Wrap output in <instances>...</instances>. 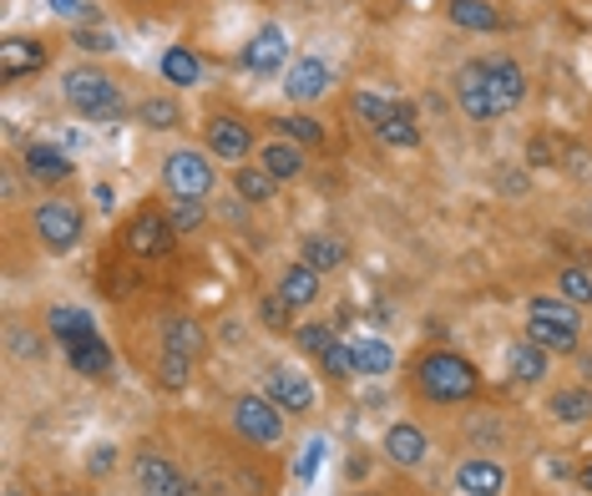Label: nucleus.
I'll return each instance as SVG.
<instances>
[{"label": "nucleus", "instance_id": "f257e3e1", "mask_svg": "<svg viewBox=\"0 0 592 496\" xmlns=\"http://www.w3.org/2000/svg\"><path fill=\"white\" fill-rule=\"evenodd\" d=\"M526 340L542 345V350H557V354H572L582 340V325H578V304L572 300H542L526 304Z\"/></svg>", "mask_w": 592, "mask_h": 496}, {"label": "nucleus", "instance_id": "f03ea898", "mask_svg": "<svg viewBox=\"0 0 592 496\" xmlns=\"http://www.w3.org/2000/svg\"><path fill=\"white\" fill-rule=\"evenodd\" d=\"M415 380H421V395L435 405H460L476 395V370L471 360H460V354L451 350H435L421 360V370H415Z\"/></svg>", "mask_w": 592, "mask_h": 496}, {"label": "nucleus", "instance_id": "7ed1b4c3", "mask_svg": "<svg viewBox=\"0 0 592 496\" xmlns=\"http://www.w3.org/2000/svg\"><path fill=\"white\" fill-rule=\"evenodd\" d=\"M61 87H66V102H71L77 117L122 122V112H127V106H122V87L112 77H102V71H71Z\"/></svg>", "mask_w": 592, "mask_h": 496}, {"label": "nucleus", "instance_id": "20e7f679", "mask_svg": "<svg viewBox=\"0 0 592 496\" xmlns=\"http://www.w3.org/2000/svg\"><path fill=\"white\" fill-rule=\"evenodd\" d=\"M234 426L238 436H249L253 446H278L284 441V416L269 395H238L234 405Z\"/></svg>", "mask_w": 592, "mask_h": 496}, {"label": "nucleus", "instance_id": "39448f33", "mask_svg": "<svg viewBox=\"0 0 592 496\" xmlns=\"http://www.w3.org/2000/svg\"><path fill=\"white\" fill-rule=\"evenodd\" d=\"M172 223H168V213H137V218L122 228V248H127L132 259H168L172 253Z\"/></svg>", "mask_w": 592, "mask_h": 496}, {"label": "nucleus", "instance_id": "423d86ee", "mask_svg": "<svg viewBox=\"0 0 592 496\" xmlns=\"http://www.w3.org/2000/svg\"><path fill=\"white\" fill-rule=\"evenodd\" d=\"M162 183H168L172 198H208L213 188V168H208V157L203 153H172L168 162H162Z\"/></svg>", "mask_w": 592, "mask_h": 496}, {"label": "nucleus", "instance_id": "0eeeda50", "mask_svg": "<svg viewBox=\"0 0 592 496\" xmlns=\"http://www.w3.org/2000/svg\"><path fill=\"white\" fill-rule=\"evenodd\" d=\"M36 234L52 253H71L77 238H81V213L71 208V203H61V198H52V203H41L36 208Z\"/></svg>", "mask_w": 592, "mask_h": 496}, {"label": "nucleus", "instance_id": "6e6552de", "mask_svg": "<svg viewBox=\"0 0 592 496\" xmlns=\"http://www.w3.org/2000/svg\"><path fill=\"white\" fill-rule=\"evenodd\" d=\"M137 492L143 496H187L193 486L183 482V471L158 451H137Z\"/></svg>", "mask_w": 592, "mask_h": 496}, {"label": "nucleus", "instance_id": "1a4fd4ad", "mask_svg": "<svg viewBox=\"0 0 592 496\" xmlns=\"http://www.w3.org/2000/svg\"><path fill=\"white\" fill-rule=\"evenodd\" d=\"M481 77H487V87H491L501 112H516V106H522L526 77H522V66H516L512 56H481Z\"/></svg>", "mask_w": 592, "mask_h": 496}, {"label": "nucleus", "instance_id": "9d476101", "mask_svg": "<svg viewBox=\"0 0 592 496\" xmlns=\"http://www.w3.org/2000/svg\"><path fill=\"white\" fill-rule=\"evenodd\" d=\"M263 395H269L278 410H294V416L315 405V385H309L299 370H289V365H274L269 375H263Z\"/></svg>", "mask_w": 592, "mask_h": 496}, {"label": "nucleus", "instance_id": "9b49d317", "mask_svg": "<svg viewBox=\"0 0 592 496\" xmlns=\"http://www.w3.org/2000/svg\"><path fill=\"white\" fill-rule=\"evenodd\" d=\"M456 97H460V112H466L471 122H491V117H501L497 97H491L487 77H481V61L460 66V77H456Z\"/></svg>", "mask_w": 592, "mask_h": 496}, {"label": "nucleus", "instance_id": "f8f14e48", "mask_svg": "<svg viewBox=\"0 0 592 496\" xmlns=\"http://www.w3.org/2000/svg\"><path fill=\"white\" fill-rule=\"evenodd\" d=\"M289 61V36L278 26H263L259 36L243 46V66H249L253 77H278V66Z\"/></svg>", "mask_w": 592, "mask_h": 496}, {"label": "nucleus", "instance_id": "ddd939ff", "mask_svg": "<svg viewBox=\"0 0 592 496\" xmlns=\"http://www.w3.org/2000/svg\"><path fill=\"white\" fill-rule=\"evenodd\" d=\"M46 66V46L31 36H5L0 41V77L5 81H21V77H36Z\"/></svg>", "mask_w": 592, "mask_h": 496}, {"label": "nucleus", "instance_id": "4468645a", "mask_svg": "<svg viewBox=\"0 0 592 496\" xmlns=\"http://www.w3.org/2000/svg\"><path fill=\"white\" fill-rule=\"evenodd\" d=\"M329 81H334V71H329L319 56H304V61L289 66V77H284V92H289L294 102H315V97L329 92Z\"/></svg>", "mask_w": 592, "mask_h": 496}, {"label": "nucleus", "instance_id": "2eb2a0df", "mask_svg": "<svg viewBox=\"0 0 592 496\" xmlns=\"http://www.w3.org/2000/svg\"><path fill=\"white\" fill-rule=\"evenodd\" d=\"M501 486H506V471L497 466V461H460L456 466V492L460 496H501Z\"/></svg>", "mask_w": 592, "mask_h": 496}, {"label": "nucleus", "instance_id": "dca6fc26", "mask_svg": "<svg viewBox=\"0 0 592 496\" xmlns=\"http://www.w3.org/2000/svg\"><path fill=\"white\" fill-rule=\"evenodd\" d=\"M208 147L224 157V162H243L249 147H253V132L243 127L238 117H213L208 122Z\"/></svg>", "mask_w": 592, "mask_h": 496}, {"label": "nucleus", "instance_id": "f3484780", "mask_svg": "<svg viewBox=\"0 0 592 496\" xmlns=\"http://www.w3.org/2000/svg\"><path fill=\"white\" fill-rule=\"evenodd\" d=\"M26 178H36V183H66V178H71V157L52 143H31L26 147Z\"/></svg>", "mask_w": 592, "mask_h": 496}, {"label": "nucleus", "instance_id": "a211bd4d", "mask_svg": "<svg viewBox=\"0 0 592 496\" xmlns=\"http://www.w3.org/2000/svg\"><path fill=\"white\" fill-rule=\"evenodd\" d=\"M385 456H390L395 466H421L425 461V431L421 426H410V420L390 426V431H385Z\"/></svg>", "mask_w": 592, "mask_h": 496}, {"label": "nucleus", "instance_id": "6ab92c4d", "mask_svg": "<svg viewBox=\"0 0 592 496\" xmlns=\"http://www.w3.org/2000/svg\"><path fill=\"white\" fill-rule=\"evenodd\" d=\"M66 360H71V370H77V375H87V380H96V375H106V370H112V350H106L102 335H87V340L66 345Z\"/></svg>", "mask_w": 592, "mask_h": 496}, {"label": "nucleus", "instance_id": "aec40b11", "mask_svg": "<svg viewBox=\"0 0 592 496\" xmlns=\"http://www.w3.org/2000/svg\"><path fill=\"white\" fill-rule=\"evenodd\" d=\"M278 294H284L294 309L315 304L319 300V269H309V263H294V269H284V274H278Z\"/></svg>", "mask_w": 592, "mask_h": 496}, {"label": "nucleus", "instance_id": "412c9836", "mask_svg": "<svg viewBox=\"0 0 592 496\" xmlns=\"http://www.w3.org/2000/svg\"><path fill=\"white\" fill-rule=\"evenodd\" d=\"M446 15L460 31H501L497 5H487V0H446Z\"/></svg>", "mask_w": 592, "mask_h": 496}, {"label": "nucleus", "instance_id": "4be33fe9", "mask_svg": "<svg viewBox=\"0 0 592 496\" xmlns=\"http://www.w3.org/2000/svg\"><path fill=\"white\" fill-rule=\"evenodd\" d=\"M506 365H512L516 385H537V380H547V350L532 345V340H522L512 354H506Z\"/></svg>", "mask_w": 592, "mask_h": 496}, {"label": "nucleus", "instance_id": "5701e85b", "mask_svg": "<svg viewBox=\"0 0 592 496\" xmlns=\"http://www.w3.org/2000/svg\"><path fill=\"white\" fill-rule=\"evenodd\" d=\"M274 183L278 178L263 168V162L259 168H243V162L234 168V193L243 198V203H269V198H274Z\"/></svg>", "mask_w": 592, "mask_h": 496}, {"label": "nucleus", "instance_id": "b1692460", "mask_svg": "<svg viewBox=\"0 0 592 496\" xmlns=\"http://www.w3.org/2000/svg\"><path fill=\"white\" fill-rule=\"evenodd\" d=\"M259 162H263V168H269V172H274L278 183H289V178H299V172H304V153L289 143V137H278V143H269V147H263V157H259Z\"/></svg>", "mask_w": 592, "mask_h": 496}, {"label": "nucleus", "instance_id": "393cba45", "mask_svg": "<svg viewBox=\"0 0 592 496\" xmlns=\"http://www.w3.org/2000/svg\"><path fill=\"white\" fill-rule=\"evenodd\" d=\"M380 137L390 147H421V122H415V106L395 102V112H390V122L380 127Z\"/></svg>", "mask_w": 592, "mask_h": 496}, {"label": "nucleus", "instance_id": "a878e982", "mask_svg": "<svg viewBox=\"0 0 592 496\" xmlns=\"http://www.w3.org/2000/svg\"><path fill=\"white\" fill-rule=\"evenodd\" d=\"M553 420H562V426H582V420L592 416V391H582V385H567V391L553 395Z\"/></svg>", "mask_w": 592, "mask_h": 496}, {"label": "nucleus", "instance_id": "bb28decb", "mask_svg": "<svg viewBox=\"0 0 592 496\" xmlns=\"http://www.w3.org/2000/svg\"><path fill=\"white\" fill-rule=\"evenodd\" d=\"M162 354H183V360H197V354H203V329H197L193 319H172V325L162 329Z\"/></svg>", "mask_w": 592, "mask_h": 496}, {"label": "nucleus", "instance_id": "cd10ccee", "mask_svg": "<svg viewBox=\"0 0 592 496\" xmlns=\"http://www.w3.org/2000/svg\"><path fill=\"white\" fill-rule=\"evenodd\" d=\"M46 329H52L61 345H77V340H87V335H96L92 319H87L81 309H66V304H56V309L46 314Z\"/></svg>", "mask_w": 592, "mask_h": 496}, {"label": "nucleus", "instance_id": "c85d7f7f", "mask_svg": "<svg viewBox=\"0 0 592 496\" xmlns=\"http://www.w3.org/2000/svg\"><path fill=\"white\" fill-rule=\"evenodd\" d=\"M162 77H168L172 87H197L203 66H197V56L187 52V46H168V52H162Z\"/></svg>", "mask_w": 592, "mask_h": 496}, {"label": "nucleus", "instance_id": "c756f323", "mask_svg": "<svg viewBox=\"0 0 592 496\" xmlns=\"http://www.w3.org/2000/svg\"><path fill=\"white\" fill-rule=\"evenodd\" d=\"M355 365H360V375H390L395 350L385 340H355Z\"/></svg>", "mask_w": 592, "mask_h": 496}, {"label": "nucleus", "instance_id": "7c9ffc66", "mask_svg": "<svg viewBox=\"0 0 592 496\" xmlns=\"http://www.w3.org/2000/svg\"><path fill=\"white\" fill-rule=\"evenodd\" d=\"M304 263L309 269H319V274H329V269H340L344 263V244L340 238H304Z\"/></svg>", "mask_w": 592, "mask_h": 496}, {"label": "nucleus", "instance_id": "2f4dec72", "mask_svg": "<svg viewBox=\"0 0 592 496\" xmlns=\"http://www.w3.org/2000/svg\"><path fill=\"white\" fill-rule=\"evenodd\" d=\"M137 122H143V127L168 132V127H178V122H183V112H178V102H172V97H147V102L137 106Z\"/></svg>", "mask_w": 592, "mask_h": 496}, {"label": "nucleus", "instance_id": "473e14b6", "mask_svg": "<svg viewBox=\"0 0 592 496\" xmlns=\"http://www.w3.org/2000/svg\"><path fill=\"white\" fill-rule=\"evenodd\" d=\"M390 112H395L390 97H380V92H355V117L365 122V127L380 132L385 122H390Z\"/></svg>", "mask_w": 592, "mask_h": 496}, {"label": "nucleus", "instance_id": "72a5a7b5", "mask_svg": "<svg viewBox=\"0 0 592 496\" xmlns=\"http://www.w3.org/2000/svg\"><path fill=\"white\" fill-rule=\"evenodd\" d=\"M168 223H172V234H197V223H203L197 198H178V203L168 208Z\"/></svg>", "mask_w": 592, "mask_h": 496}, {"label": "nucleus", "instance_id": "f704fd0d", "mask_svg": "<svg viewBox=\"0 0 592 496\" xmlns=\"http://www.w3.org/2000/svg\"><path fill=\"white\" fill-rule=\"evenodd\" d=\"M325 370H329V375H334V380H350V375H355V345H340V340H334V345H329V350H325Z\"/></svg>", "mask_w": 592, "mask_h": 496}, {"label": "nucleus", "instance_id": "c9c22d12", "mask_svg": "<svg viewBox=\"0 0 592 496\" xmlns=\"http://www.w3.org/2000/svg\"><path fill=\"white\" fill-rule=\"evenodd\" d=\"M278 132H284L289 143H325V127H319L315 117H284Z\"/></svg>", "mask_w": 592, "mask_h": 496}, {"label": "nucleus", "instance_id": "e433bc0d", "mask_svg": "<svg viewBox=\"0 0 592 496\" xmlns=\"http://www.w3.org/2000/svg\"><path fill=\"white\" fill-rule=\"evenodd\" d=\"M187 370H193V360H183V354H162L158 380L168 385V391H183V385H187Z\"/></svg>", "mask_w": 592, "mask_h": 496}, {"label": "nucleus", "instance_id": "4c0bfd02", "mask_svg": "<svg viewBox=\"0 0 592 496\" xmlns=\"http://www.w3.org/2000/svg\"><path fill=\"white\" fill-rule=\"evenodd\" d=\"M325 451H329L325 441H309V446H304V456L294 461V476H299V482H315L319 466H325Z\"/></svg>", "mask_w": 592, "mask_h": 496}, {"label": "nucleus", "instance_id": "58836bf2", "mask_svg": "<svg viewBox=\"0 0 592 496\" xmlns=\"http://www.w3.org/2000/svg\"><path fill=\"white\" fill-rule=\"evenodd\" d=\"M289 309H294V304L284 300V294H269V300L259 304V319H263L269 329H284V325H289Z\"/></svg>", "mask_w": 592, "mask_h": 496}, {"label": "nucleus", "instance_id": "ea45409f", "mask_svg": "<svg viewBox=\"0 0 592 496\" xmlns=\"http://www.w3.org/2000/svg\"><path fill=\"white\" fill-rule=\"evenodd\" d=\"M329 345H334V329H329V325H299V350L325 354Z\"/></svg>", "mask_w": 592, "mask_h": 496}, {"label": "nucleus", "instance_id": "a19ab883", "mask_svg": "<svg viewBox=\"0 0 592 496\" xmlns=\"http://www.w3.org/2000/svg\"><path fill=\"white\" fill-rule=\"evenodd\" d=\"M562 300H572V304H592V279L582 274V269H567V274H562Z\"/></svg>", "mask_w": 592, "mask_h": 496}, {"label": "nucleus", "instance_id": "79ce46f5", "mask_svg": "<svg viewBox=\"0 0 592 496\" xmlns=\"http://www.w3.org/2000/svg\"><path fill=\"white\" fill-rule=\"evenodd\" d=\"M52 11L61 15V21H77V26L96 21V5H92V0H52Z\"/></svg>", "mask_w": 592, "mask_h": 496}, {"label": "nucleus", "instance_id": "37998d69", "mask_svg": "<svg viewBox=\"0 0 592 496\" xmlns=\"http://www.w3.org/2000/svg\"><path fill=\"white\" fill-rule=\"evenodd\" d=\"M77 46H87V52H117V36L96 26H77Z\"/></svg>", "mask_w": 592, "mask_h": 496}, {"label": "nucleus", "instance_id": "c03bdc74", "mask_svg": "<svg viewBox=\"0 0 592 496\" xmlns=\"http://www.w3.org/2000/svg\"><path fill=\"white\" fill-rule=\"evenodd\" d=\"M112 466V446H96V456H92V471H106Z\"/></svg>", "mask_w": 592, "mask_h": 496}, {"label": "nucleus", "instance_id": "a18cd8bd", "mask_svg": "<svg viewBox=\"0 0 592 496\" xmlns=\"http://www.w3.org/2000/svg\"><path fill=\"white\" fill-rule=\"evenodd\" d=\"M578 482H582V492H592V466H582V471H578Z\"/></svg>", "mask_w": 592, "mask_h": 496}, {"label": "nucleus", "instance_id": "49530a36", "mask_svg": "<svg viewBox=\"0 0 592 496\" xmlns=\"http://www.w3.org/2000/svg\"><path fill=\"white\" fill-rule=\"evenodd\" d=\"M5 496H21V492H5Z\"/></svg>", "mask_w": 592, "mask_h": 496}]
</instances>
